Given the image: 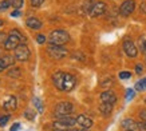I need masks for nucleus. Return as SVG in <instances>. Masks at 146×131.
I'll use <instances>...</instances> for the list:
<instances>
[{
  "mask_svg": "<svg viewBox=\"0 0 146 131\" xmlns=\"http://www.w3.org/2000/svg\"><path fill=\"white\" fill-rule=\"evenodd\" d=\"M52 83L54 86L59 90V91H71L72 88L75 87L76 79L74 75L67 74V72H55L52 75Z\"/></svg>",
  "mask_w": 146,
  "mask_h": 131,
  "instance_id": "f257e3e1",
  "label": "nucleus"
},
{
  "mask_svg": "<svg viewBox=\"0 0 146 131\" xmlns=\"http://www.w3.org/2000/svg\"><path fill=\"white\" fill-rule=\"evenodd\" d=\"M70 35L64 30H54L48 36V43L52 46H64L68 43Z\"/></svg>",
  "mask_w": 146,
  "mask_h": 131,
  "instance_id": "f03ea898",
  "label": "nucleus"
},
{
  "mask_svg": "<svg viewBox=\"0 0 146 131\" xmlns=\"http://www.w3.org/2000/svg\"><path fill=\"white\" fill-rule=\"evenodd\" d=\"M30 55H31V52H30V48L27 47L26 43H20L18 47L13 50V56L19 62L28 60V59H30Z\"/></svg>",
  "mask_w": 146,
  "mask_h": 131,
  "instance_id": "7ed1b4c3",
  "label": "nucleus"
},
{
  "mask_svg": "<svg viewBox=\"0 0 146 131\" xmlns=\"http://www.w3.org/2000/svg\"><path fill=\"white\" fill-rule=\"evenodd\" d=\"M47 54L52 59H63V58H66L68 55V51L66 48H63V46H52V44H50L47 47Z\"/></svg>",
  "mask_w": 146,
  "mask_h": 131,
  "instance_id": "20e7f679",
  "label": "nucleus"
},
{
  "mask_svg": "<svg viewBox=\"0 0 146 131\" xmlns=\"http://www.w3.org/2000/svg\"><path fill=\"white\" fill-rule=\"evenodd\" d=\"M74 111V105L70 102H60L55 107V115L56 116H63V115H70Z\"/></svg>",
  "mask_w": 146,
  "mask_h": 131,
  "instance_id": "39448f33",
  "label": "nucleus"
},
{
  "mask_svg": "<svg viewBox=\"0 0 146 131\" xmlns=\"http://www.w3.org/2000/svg\"><path fill=\"white\" fill-rule=\"evenodd\" d=\"M134 9H135V1L134 0H125L119 7V13L125 18H127L133 13Z\"/></svg>",
  "mask_w": 146,
  "mask_h": 131,
  "instance_id": "423d86ee",
  "label": "nucleus"
},
{
  "mask_svg": "<svg viewBox=\"0 0 146 131\" xmlns=\"http://www.w3.org/2000/svg\"><path fill=\"white\" fill-rule=\"evenodd\" d=\"M20 43H22L20 38H19L18 35H15V34H11V32H9L8 38H7V40L4 42V50H7V51H12V50H15Z\"/></svg>",
  "mask_w": 146,
  "mask_h": 131,
  "instance_id": "0eeeda50",
  "label": "nucleus"
},
{
  "mask_svg": "<svg viewBox=\"0 0 146 131\" xmlns=\"http://www.w3.org/2000/svg\"><path fill=\"white\" fill-rule=\"evenodd\" d=\"M106 11H107L106 4H105L103 1H98V3H95V4L91 7V9H90L89 13H90L91 18H98V16H102Z\"/></svg>",
  "mask_w": 146,
  "mask_h": 131,
  "instance_id": "6e6552de",
  "label": "nucleus"
},
{
  "mask_svg": "<svg viewBox=\"0 0 146 131\" xmlns=\"http://www.w3.org/2000/svg\"><path fill=\"white\" fill-rule=\"evenodd\" d=\"M123 51L129 58H135L138 55V50L135 47V44L129 39H126L123 42Z\"/></svg>",
  "mask_w": 146,
  "mask_h": 131,
  "instance_id": "1a4fd4ad",
  "label": "nucleus"
},
{
  "mask_svg": "<svg viewBox=\"0 0 146 131\" xmlns=\"http://www.w3.org/2000/svg\"><path fill=\"white\" fill-rule=\"evenodd\" d=\"M99 99H101V103H111V105H114L115 102H117V95H115L114 91L107 90V91L102 92Z\"/></svg>",
  "mask_w": 146,
  "mask_h": 131,
  "instance_id": "9d476101",
  "label": "nucleus"
},
{
  "mask_svg": "<svg viewBox=\"0 0 146 131\" xmlns=\"http://www.w3.org/2000/svg\"><path fill=\"white\" fill-rule=\"evenodd\" d=\"M76 124H79L82 128H90L93 126V119L87 115H78L76 116Z\"/></svg>",
  "mask_w": 146,
  "mask_h": 131,
  "instance_id": "9b49d317",
  "label": "nucleus"
},
{
  "mask_svg": "<svg viewBox=\"0 0 146 131\" xmlns=\"http://www.w3.org/2000/svg\"><path fill=\"white\" fill-rule=\"evenodd\" d=\"M16 106H18L16 98L13 95H9L3 103V109L7 110V111H13V110H16Z\"/></svg>",
  "mask_w": 146,
  "mask_h": 131,
  "instance_id": "f8f14e48",
  "label": "nucleus"
},
{
  "mask_svg": "<svg viewBox=\"0 0 146 131\" xmlns=\"http://www.w3.org/2000/svg\"><path fill=\"white\" fill-rule=\"evenodd\" d=\"M26 26L28 28H31V30H39V28H42L43 23L40 22V19L35 18V16H31V18H28L26 20Z\"/></svg>",
  "mask_w": 146,
  "mask_h": 131,
  "instance_id": "ddd939ff",
  "label": "nucleus"
},
{
  "mask_svg": "<svg viewBox=\"0 0 146 131\" xmlns=\"http://www.w3.org/2000/svg\"><path fill=\"white\" fill-rule=\"evenodd\" d=\"M121 127H122L125 131H126V130H134V131H135L138 128V123L135 122V120H133V119L126 118V119H123V120H122Z\"/></svg>",
  "mask_w": 146,
  "mask_h": 131,
  "instance_id": "4468645a",
  "label": "nucleus"
},
{
  "mask_svg": "<svg viewBox=\"0 0 146 131\" xmlns=\"http://www.w3.org/2000/svg\"><path fill=\"white\" fill-rule=\"evenodd\" d=\"M59 120H62L64 124L68 127H74L76 124V116H71V115H63V116H58Z\"/></svg>",
  "mask_w": 146,
  "mask_h": 131,
  "instance_id": "2eb2a0df",
  "label": "nucleus"
},
{
  "mask_svg": "<svg viewBox=\"0 0 146 131\" xmlns=\"http://www.w3.org/2000/svg\"><path fill=\"white\" fill-rule=\"evenodd\" d=\"M113 106L111 103H101V106H99V111H101V114H103V115H110L111 112H113Z\"/></svg>",
  "mask_w": 146,
  "mask_h": 131,
  "instance_id": "dca6fc26",
  "label": "nucleus"
},
{
  "mask_svg": "<svg viewBox=\"0 0 146 131\" xmlns=\"http://www.w3.org/2000/svg\"><path fill=\"white\" fill-rule=\"evenodd\" d=\"M1 60L4 63V68H9V67H12V64H15V56L12 55H4V56H1Z\"/></svg>",
  "mask_w": 146,
  "mask_h": 131,
  "instance_id": "f3484780",
  "label": "nucleus"
},
{
  "mask_svg": "<svg viewBox=\"0 0 146 131\" xmlns=\"http://www.w3.org/2000/svg\"><path fill=\"white\" fill-rule=\"evenodd\" d=\"M68 128H70V127L67 126V124H64V123H63L62 120H59V119H58L56 122L52 123V130L54 131H67Z\"/></svg>",
  "mask_w": 146,
  "mask_h": 131,
  "instance_id": "a211bd4d",
  "label": "nucleus"
},
{
  "mask_svg": "<svg viewBox=\"0 0 146 131\" xmlns=\"http://www.w3.org/2000/svg\"><path fill=\"white\" fill-rule=\"evenodd\" d=\"M32 103H34V107L38 110V112H39V114H43V111H44V109H43V103H42V101H40L38 96H34Z\"/></svg>",
  "mask_w": 146,
  "mask_h": 131,
  "instance_id": "6ab92c4d",
  "label": "nucleus"
},
{
  "mask_svg": "<svg viewBox=\"0 0 146 131\" xmlns=\"http://www.w3.org/2000/svg\"><path fill=\"white\" fill-rule=\"evenodd\" d=\"M9 76V78H20V75H22V71H20V68H18V67H12L11 70L8 71V74H7Z\"/></svg>",
  "mask_w": 146,
  "mask_h": 131,
  "instance_id": "aec40b11",
  "label": "nucleus"
},
{
  "mask_svg": "<svg viewBox=\"0 0 146 131\" xmlns=\"http://www.w3.org/2000/svg\"><path fill=\"white\" fill-rule=\"evenodd\" d=\"M23 115H24V118H27L28 120H34V119H35V116H36L35 111H34L32 109H27L26 111H24V114H23Z\"/></svg>",
  "mask_w": 146,
  "mask_h": 131,
  "instance_id": "412c9836",
  "label": "nucleus"
},
{
  "mask_svg": "<svg viewBox=\"0 0 146 131\" xmlns=\"http://www.w3.org/2000/svg\"><path fill=\"white\" fill-rule=\"evenodd\" d=\"M135 90H137V91H143V90H146V78L138 80L137 83H135Z\"/></svg>",
  "mask_w": 146,
  "mask_h": 131,
  "instance_id": "4be33fe9",
  "label": "nucleus"
},
{
  "mask_svg": "<svg viewBox=\"0 0 146 131\" xmlns=\"http://www.w3.org/2000/svg\"><path fill=\"white\" fill-rule=\"evenodd\" d=\"M8 1H9V4H11V7L15 9H19L24 4V0H8Z\"/></svg>",
  "mask_w": 146,
  "mask_h": 131,
  "instance_id": "5701e85b",
  "label": "nucleus"
},
{
  "mask_svg": "<svg viewBox=\"0 0 146 131\" xmlns=\"http://www.w3.org/2000/svg\"><path fill=\"white\" fill-rule=\"evenodd\" d=\"M9 7H11V4H9L8 0H1V1H0V12H4V11H7Z\"/></svg>",
  "mask_w": 146,
  "mask_h": 131,
  "instance_id": "b1692460",
  "label": "nucleus"
},
{
  "mask_svg": "<svg viewBox=\"0 0 146 131\" xmlns=\"http://www.w3.org/2000/svg\"><path fill=\"white\" fill-rule=\"evenodd\" d=\"M130 78H131V72L130 71H121L119 72V79L126 80V79H130Z\"/></svg>",
  "mask_w": 146,
  "mask_h": 131,
  "instance_id": "393cba45",
  "label": "nucleus"
},
{
  "mask_svg": "<svg viewBox=\"0 0 146 131\" xmlns=\"http://www.w3.org/2000/svg\"><path fill=\"white\" fill-rule=\"evenodd\" d=\"M46 0H30V4L32 5V7H40V5L43 4V3H44Z\"/></svg>",
  "mask_w": 146,
  "mask_h": 131,
  "instance_id": "a878e982",
  "label": "nucleus"
},
{
  "mask_svg": "<svg viewBox=\"0 0 146 131\" xmlns=\"http://www.w3.org/2000/svg\"><path fill=\"white\" fill-rule=\"evenodd\" d=\"M9 120V115H1L0 116V126H5Z\"/></svg>",
  "mask_w": 146,
  "mask_h": 131,
  "instance_id": "bb28decb",
  "label": "nucleus"
},
{
  "mask_svg": "<svg viewBox=\"0 0 146 131\" xmlns=\"http://www.w3.org/2000/svg\"><path fill=\"white\" fill-rule=\"evenodd\" d=\"M134 95H135V92H134L133 88H127V90H126V99H127V101H130L131 98H134Z\"/></svg>",
  "mask_w": 146,
  "mask_h": 131,
  "instance_id": "cd10ccee",
  "label": "nucleus"
},
{
  "mask_svg": "<svg viewBox=\"0 0 146 131\" xmlns=\"http://www.w3.org/2000/svg\"><path fill=\"white\" fill-rule=\"evenodd\" d=\"M46 40H47V39H46L44 35H38V36H36V42H38L39 44H44Z\"/></svg>",
  "mask_w": 146,
  "mask_h": 131,
  "instance_id": "c85d7f7f",
  "label": "nucleus"
},
{
  "mask_svg": "<svg viewBox=\"0 0 146 131\" xmlns=\"http://www.w3.org/2000/svg\"><path fill=\"white\" fill-rule=\"evenodd\" d=\"M7 38H8V35H7V34H4V32H0V44H1V43L4 44V42L7 40Z\"/></svg>",
  "mask_w": 146,
  "mask_h": 131,
  "instance_id": "c756f323",
  "label": "nucleus"
},
{
  "mask_svg": "<svg viewBox=\"0 0 146 131\" xmlns=\"http://www.w3.org/2000/svg\"><path fill=\"white\" fill-rule=\"evenodd\" d=\"M142 71H143V66H142L141 63H138V64L135 66V72H137V74H142Z\"/></svg>",
  "mask_w": 146,
  "mask_h": 131,
  "instance_id": "7c9ffc66",
  "label": "nucleus"
},
{
  "mask_svg": "<svg viewBox=\"0 0 146 131\" xmlns=\"http://www.w3.org/2000/svg\"><path fill=\"white\" fill-rule=\"evenodd\" d=\"M138 130L146 131V122H139L138 123Z\"/></svg>",
  "mask_w": 146,
  "mask_h": 131,
  "instance_id": "2f4dec72",
  "label": "nucleus"
},
{
  "mask_svg": "<svg viewBox=\"0 0 146 131\" xmlns=\"http://www.w3.org/2000/svg\"><path fill=\"white\" fill-rule=\"evenodd\" d=\"M139 118L142 119V122H146V110H142L139 112Z\"/></svg>",
  "mask_w": 146,
  "mask_h": 131,
  "instance_id": "473e14b6",
  "label": "nucleus"
},
{
  "mask_svg": "<svg viewBox=\"0 0 146 131\" xmlns=\"http://www.w3.org/2000/svg\"><path fill=\"white\" fill-rule=\"evenodd\" d=\"M19 127H20V123H13L12 127L9 128V131H18V130H19Z\"/></svg>",
  "mask_w": 146,
  "mask_h": 131,
  "instance_id": "72a5a7b5",
  "label": "nucleus"
},
{
  "mask_svg": "<svg viewBox=\"0 0 146 131\" xmlns=\"http://www.w3.org/2000/svg\"><path fill=\"white\" fill-rule=\"evenodd\" d=\"M18 16H20V11L19 9H15L13 12H11V18H18Z\"/></svg>",
  "mask_w": 146,
  "mask_h": 131,
  "instance_id": "f704fd0d",
  "label": "nucleus"
},
{
  "mask_svg": "<svg viewBox=\"0 0 146 131\" xmlns=\"http://www.w3.org/2000/svg\"><path fill=\"white\" fill-rule=\"evenodd\" d=\"M139 9H141V12L143 13V15H146V1H145V3H142V4L139 5Z\"/></svg>",
  "mask_w": 146,
  "mask_h": 131,
  "instance_id": "c9c22d12",
  "label": "nucleus"
},
{
  "mask_svg": "<svg viewBox=\"0 0 146 131\" xmlns=\"http://www.w3.org/2000/svg\"><path fill=\"white\" fill-rule=\"evenodd\" d=\"M141 51H142V54H145V55H146V42H143V43H142Z\"/></svg>",
  "mask_w": 146,
  "mask_h": 131,
  "instance_id": "e433bc0d",
  "label": "nucleus"
},
{
  "mask_svg": "<svg viewBox=\"0 0 146 131\" xmlns=\"http://www.w3.org/2000/svg\"><path fill=\"white\" fill-rule=\"evenodd\" d=\"M5 68H4V63H3V60H1V58H0V72L1 71H4Z\"/></svg>",
  "mask_w": 146,
  "mask_h": 131,
  "instance_id": "4c0bfd02",
  "label": "nucleus"
},
{
  "mask_svg": "<svg viewBox=\"0 0 146 131\" xmlns=\"http://www.w3.org/2000/svg\"><path fill=\"white\" fill-rule=\"evenodd\" d=\"M67 131H82V128H72V127H70Z\"/></svg>",
  "mask_w": 146,
  "mask_h": 131,
  "instance_id": "58836bf2",
  "label": "nucleus"
},
{
  "mask_svg": "<svg viewBox=\"0 0 146 131\" xmlns=\"http://www.w3.org/2000/svg\"><path fill=\"white\" fill-rule=\"evenodd\" d=\"M82 131H90V130H87V128H82Z\"/></svg>",
  "mask_w": 146,
  "mask_h": 131,
  "instance_id": "ea45409f",
  "label": "nucleus"
},
{
  "mask_svg": "<svg viewBox=\"0 0 146 131\" xmlns=\"http://www.w3.org/2000/svg\"><path fill=\"white\" fill-rule=\"evenodd\" d=\"M1 26H3V22H1V20H0V27H1Z\"/></svg>",
  "mask_w": 146,
  "mask_h": 131,
  "instance_id": "a19ab883",
  "label": "nucleus"
},
{
  "mask_svg": "<svg viewBox=\"0 0 146 131\" xmlns=\"http://www.w3.org/2000/svg\"><path fill=\"white\" fill-rule=\"evenodd\" d=\"M126 131H134V130H126Z\"/></svg>",
  "mask_w": 146,
  "mask_h": 131,
  "instance_id": "79ce46f5",
  "label": "nucleus"
},
{
  "mask_svg": "<svg viewBox=\"0 0 146 131\" xmlns=\"http://www.w3.org/2000/svg\"><path fill=\"white\" fill-rule=\"evenodd\" d=\"M0 52H1V48H0Z\"/></svg>",
  "mask_w": 146,
  "mask_h": 131,
  "instance_id": "37998d69",
  "label": "nucleus"
}]
</instances>
